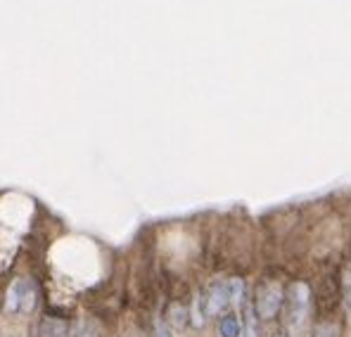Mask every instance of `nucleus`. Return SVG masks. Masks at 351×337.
Returning <instances> with one entry per match:
<instances>
[{
  "label": "nucleus",
  "instance_id": "obj_1",
  "mask_svg": "<svg viewBox=\"0 0 351 337\" xmlns=\"http://www.w3.org/2000/svg\"><path fill=\"white\" fill-rule=\"evenodd\" d=\"M282 302H285V294H282V288L273 281H263L259 288H256V299H254V311L259 314V318L271 321L280 314Z\"/></svg>",
  "mask_w": 351,
  "mask_h": 337
},
{
  "label": "nucleus",
  "instance_id": "obj_2",
  "mask_svg": "<svg viewBox=\"0 0 351 337\" xmlns=\"http://www.w3.org/2000/svg\"><path fill=\"white\" fill-rule=\"evenodd\" d=\"M311 307V290L306 283H292L287 290V318L292 328H302Z\"/></svg>",
  "mask_w": 351,
  "mask_h": 337
},
{
  "label": "nucleus",
  "instance_id": "obj_3",
  "mask_svg": "<svg viewBox=\"0 0 351 337\" xmlns=\"http://www.w3.org/2000/svg\"><path fill=\"white\" fill-rule=\"evenodd\" d=\"M36 299H38V292H36L34 283L22 278V281H14L12 288L8 292V309L10 311H22V314H31L36 307Z\"/></svg>",
  "mask_w": 351,
  "mask_h": 337
},
{
  "label": "nucleus",
  "instance_id": "obj_4",
  "mask_svg": "<svg viewBox=\"0 0 351 337\" xmlns=\"http://www.w3.org/2000/svg\"><path fill=\"white\" fill-rule=\"evenodd\" d=\"M204 304V316H216L221 314L226 307L230 304V292H228V283H214L206 292V297L202 299Z\"/></svg>",
  "mask_w": 351,
  "mask_h": 337
},
{
  "label": "nucleus",
  "instance_id": "obj_5",
  "mask_svg": "<svg viewBox=\"0 0 351 337\" xmlns=\"http://www.w3.org/2000/svg\"><path fill=\"white\" fill-rule=\"evenodd\" d=\"M38 337H69V323L64 318H48L40 321L38 325Z\"/></svg>",
  "mask_w": 351,
  "mask_h": 337
},
{
  "label": "nucleus",
  "instance_id": "obj_6",
  "mask_svg": "<svg viewBox=\"0 0 351 337\" xmlns=\"http://www.w3.org/2000/svg\"><path fill=\"white\" fill-rule=\"evenodd\" d=\"M242 311H245V337H259V328H256V311L250 302L242 299Z\"/></svg>",
  "mask_w": 351,
  "mask_h": 337
},
{
  "label": "nucleus",
  "instance_id": "obj_7",
  "mask_svg": "<svg viewBox=\"0 0 351 337\" xmlns=\"http://www.w3.org/2000/svg\"><path fill=\"white\" fill-rule=\"evenodd\" d=\"M219 333L221 337H240V321H237L233 314L223 316L219 323Z\"/></svg>",
  "mask_w": 351,
  "mask_h": 337
},
{
  "label": "nucleus",
  "instance_id": "obj_8",
  "mask_svg": "<svg viewBox=\"0 0 351 337\" xmlns=\"http://www.w3.org/2000/svg\"><path fill=\"white\" fill-rule=\"evenodd\" d=\"M185 321H188V309L180 307V304H173V307L169 309V323L176 325V328H183Z\"/></svg>",
  "mask_w": 351,
  "mask_h": 337
},
{
  "label": "nucleus",
  "instance_id": "obj_9",
  "mask_svg": "<svg viewBox=\"0 0 351 337\" xmlns=\"http://www.w3.org/2000/svg\"><path fill=\"white\" fill-rule=\"evenodd\" d=\"M335 333H337V328L332 325V321L321 318V323H318L316 330H313V337H335Z\"/></svg>",
  "mask_w": 351,
  "mask_h": 337
},
{
  "label": "nucleus",
  "instance_id": "obj_10",
  "mask_svg": "<svg viewBox=\"0 0 351 337\" xmlns=\"http://www.w3.org/2000/svg\"><path fill=\"white\" fill-rule=\"evenodd\" d=\"M76 337H97L95 325H93L90 321H84V323H81V328L76 330Z\"/></svg>",
  "mask_w": 351,
  "mask_h": 337
},
{
  "label": "nucleus",
  "instance_id": "obj_11",
  "mask_svg": "<svg viewBox=\"0 0 351 337\" xmlns=\"http://www.w3.org/2000/svg\"><path fill=\"white\" fill-rule=\"evenodd\" d=\"M271 337H287V333H285V330H278V333H273Z\"/></svg>",
  "mask_w": 351,
  "mask_h": 337
},
{
  "label": "nucleus",
  "instance_id": "obj_12",
  "mask_svg": "<svg viewBox=\"0 0 351 337\" xmlns=\"http://www.w3.org/2000/svg\"><path fill=\"white\" fill-rule=\"evenodd\" d=\"M159 337H169V333L167 330H159Z\"/></svg>",
  "mask_w": 351,
  "mask_h": 337
}]
</instances>
